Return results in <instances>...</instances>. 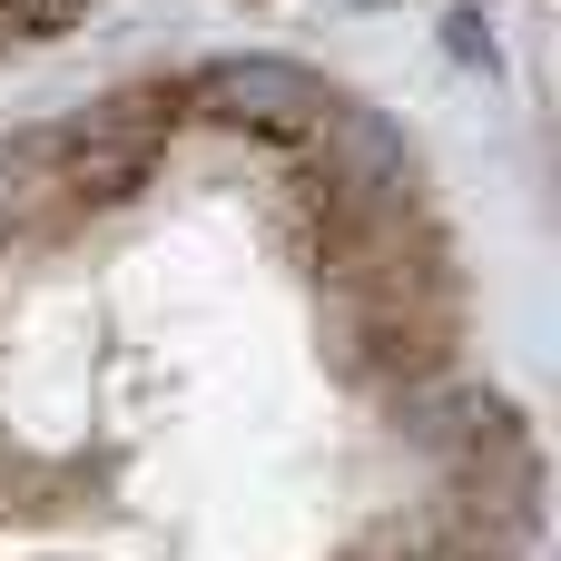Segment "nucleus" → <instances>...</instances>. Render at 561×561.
I'll return each instance as SVG.
<instances>
[{
	"label": "nucleus",
	"mask_w": 561,
	"mask_h": 561,
	"mask_svg": "<svg viewBox=\"0 0 561 561\" xmlns=\"http://www.w3.org/2000/svg\"><path fill=\"white\" fill-rule=\"evenodd\" d=\"M187 118H217V128H256V138H286L306 148L345 89H325L306 59H276V49H237V59H197L187 79Z\"/></svg>",
	"instance_id": "obj_1"
},
{
	"label": "nucleus",
	"mask_w": 561,
	"mask_h": 561,
	"mask_svg": "<svg viewBox=\"0 0 561 561\" xmlns=\"http://www.w3.org/2000/svg\"><path fill=\"white\" fill-rule=\"evenodd\" d=\"M355 561H375V552H355Z\"/></svg>",
	"instance_id": "obj_4"
},
{
	"label": "nucleus",
	"mask_w": 561,
	"mask_h": 561,
	"mask_svg": "<svg viewBox=\"0 0 561 561\" xmlns=\"http://www.w3.org/2000/svg\"><path fill=\"white\" fill-rule=\"evenodd\" d=\"M444 49H454L463 69H493V59H503V49H493V20H483V10H444Z\"/></svg>",
	"instance_id": "obj_2"
},
{
	"label": "nucleus",
	"mask_w": 561,
	"mask_h": 561,
	"mask_svg": "<svg viewBox=\"0 0 561 561\" xmlns=\"http://www.w3.org/2000/svg\"><path fill=\"white\" fill-rule=\"evenodd\" d=\"M355 10H375V0H355Z\"/></svg>",
	"instance_id": "obj_3"
}]
</instances>
